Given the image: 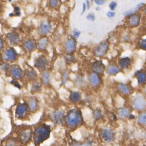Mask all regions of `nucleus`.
I'll return each instance as SVG.
<instances>
[{
	"label": "nucleus",
	"instance_id": "412c9836",
	"mask_svg": "<svg viewBox=\"0 0 146 146\" xmlns=\"http://www.w3.org/2000/svg\"><path fill=\"white\" fill-rule=\"evenodd\" d=\"M51 29L52 25L49 22H44L41 24L40 29H39V32H40L41 35H45L50 31Z\"/></svg>",
	"mask_w": 146,
	"mask_h": 146
},
{
	"label": "nucleus",
	"instance_id": "6e6552de",
	"mask_svg": "<svg viewBox=\"0 0 146 146\" xmlns=\"http://www.w3.org/2000/svg\"><path fill=\"white\" fill-rule=\"evenodd\" d=\"M106 66L101 60H96L92 63L91 65V69L93 72L96 73L99 75L103 74L106 71Z\"/></svg>",
	"mask_w": 146,
	"mask_h": 146
},
{
	"label": "nucleus",
	"instance_id": "e433bc0d",
	"mask_svg": "<svg viewBox=\"0 0 146 146\" xmlns=\"http://www.w3.org/2000/svg\"><path fill=\"white\" fill-rule=\"evenodd\" d=\"M68 78H69V74H68L67 71H65L63 72L62 77V84H65L66 81H67Z\"/></svg>",
	"mask_w": 146,
	"mask_h": 146
},
{
	"label": "nucleus",
	"instance_id": "9d476101",
	"mask_svg": "<svg viewBox=\"0 0 146 146\" xmlns=\"http://www.w3.org/2000/svg\"><path fill=\"white\" fill-rule=\"evenodd\" d=\"M116 87L119 93L124 96H129L132 92V88L129 84L123 82H119L116 84Z\"/></svg>",
	"mask_w": 146,
	"mask_h": 146
},
{
	"label": "nucleus",
	"instance_id": "cd10ccee",
	"mask_svg": "<svg viewBox=\"0 0 146 146\" xmlns=\"http://www.w3.org/2000/svg\"><path fill=\"white\" fill-rule=\"evenodd\" d=\"M70 99L74 103H77L81 99V95L78 92H73L70 95Z\"/></svg>",
	"mask_w": 146,
	"mask_h": 146
},
{
	"label": "nucleus",
	"instance_id": "ea45409f",
	"mask_svg": "<svg viewBox=\"0 0 146 146\" xmlns=\"http://www.w3.org/2000/svg\"><path fill=\"white\" fill-rule=\"evenodd\" d=\"M106 15L109 18H113L116 16V13H115V11H109L107 12Z\"/></svg>",
	"mask_w": 146,
	"mask_h": 146
},
{
	"label": "nucleus",
	"instance_id": "aec40b11",
	"mask_svg": "<svg viewBox=\"0 0 146 146\" xmlns=\"http://www.w3.org/2000/svg\"><path fill=\"white\" fill-rule=\"evenodd\" d=\"M27 106L29 110L32 112H35L38 109V101L35 97H32L27 101Z\"/></svg>",
	"mask_w": 146,
	"mask_h": 146
},
{
	"label": "nucleus",
	"instance_id": "8fccbe9b",
	"mask_svg": "<svg viewBox=\"0 0 146 146\" xmlns=\"http://www.w3.org/2000/svg\"><path fill=\"white\" fill-rule=\"evenodd\" d=\"M143 11H144V15L146 16V4H145V7H144V8L143 9Z\"/></svg>",
	"mask_w": 146,
	"mask_h": 146
},
{
	"label": "nucleus",
	"instance_id": "a878e982",
	"mask_svg": "<svg viewBox=\"0 0 146 146\" xmlns=\"http://www.w3.org/2000/svg\"><path fill=\"white\" fill-rule=\"evenodd\" d=\"M137 45L139 49L146 51V37H142L138 40Z\"/></svg>",
	"mask_w": 146,
	"mask_h": 146
},
{
	"label": "nucleus",
	"instance_id": "20e7f679",
	"mask_svg": "<svg viewBox=\"0 0 146 146\" xmlns=\"http://www.w3.org/2000/svg\"><path fill=\"white\" fill-rule=\"evenodd\" d=\"M110 48V44L108 40L104 41L97 46L94 50V54L96 57L102 58L106 56Z\"/></svg>",
	"mask_w": 146,
	"mask_h": 146
},
{
	"label": "nucleus",
	"instance_id": "f704fd0d",
	"mask_svg": "<svg viewBox=\"0 0 146 146\" xmlns=\"http://www.w3.org/2000/svg\"><path fill=\"white\" fill-rule=\"evenodd\" d=\"M86 19L90 21H95L96 19V16L94 12H90L86 16Z\"/></svg>",
	"mask_w": 146,
	"mask_h": 146
},
{
	"label": "nucleus",
	"instance_id": "c756f323",
	"mask_svg": "<svg viewBox=\"0 0 146 146\" xmlns=\"http://www.w3.org/2000/svg\"><path fill=\"white\" fill-rule=\"evenodd\" d=\"M138 122L141 125H146V112L143 113L139 116Z\"/></svg>",
	"mask_w": 146,
	"mask_h": 146
},
{
	"label": "nucleus",
	"instance_id": "39448f33",
	"mask_svg": "<svg viewBox=\"0 0 146 146\" xmlns=\"http://www.w3.org/2000/svg\"><path fill=\"white\" fill-rule=\"evenodd\" d=\"M19 141L23 144L29 142L32 137V130L30 128H26L19 131L18 133Z\"/></svg>",
	"mask_w": 146,
	"mask_h": 146
},
{
	"label": "nucleus",
	"instance_id": "2eb2a0df",
	"mask_svg": "<svg viewBox=\"0 0 146 146\" xmlns=\"http://www.w3.org/2000/svg\"><path fill=\"white\" fill-rule=\"evenodd\" d=\"M47 64H48V61L47 60V58L44 56H41L39 58H38L35 60L34 66H35L39 70L43 71L46 69Z\"/></svg>",
	"mask_w": 146,
	"mask_h": 146
},
{
	"label": "nucleus",
	"instance_id": "6ab92c4d",
	"mask_svg": "<svg viewBox=\"0 0 146 146\" xmlns=\"http://www.w3.org/2000/svg\"><path fill=\"white\" fill-rule=\"evenodd\" d=\"M76 48V41L75 39L71 38L68 40L65 44V49L67 53L71 54L74 52Z\"/></svg>",
	"mask_w": 146,
	"mask_h": 146
},
{
	"label": "nucleus",
	"instance_id": "ddd939ff",
	"mask_svg": "<svg viewBox=\"0 0 146 146\" xmlns=\"http://www.w3.org/2000/svg\"><path fill=\"white\" fill-rule=\"evenodd\" d=\"M17 53L13 48H9L4 51L3 58L5 61L13 62L17 58Z\"/></svg>",
	"mask_w": 146,
	"mask_h": 146
},
{
	"label": "nucleus",
	"instance_id": "f3484780",
	"mask_svg": "<svg viewBox=\"0 0 146 146\" xmlns=\"http://www.w3.org/2000/svg\"><path fill=\"white\" fill-rule=\"evenodd\" d=\"M50 118L53 123L57 124H61L64 120V115L60 110L53 111L50 115Z\"/></svg>",
	"mask_w": 146,
	"mask_h": 146
},
{
	"label": "nucleus",
	"instance_id": "5701e85b",
	"mask_svg": "<svg viewBox=\"0 0 146 146\" xmlns=\"http://www.w3.org/2000/svg\"><path fill=\"white\" fill-rule=\"evenodd\" d=\"M131 110L129 108H120L118 110V115L121 119H125L130 116Z\"/></svg>",
	"mask_w": 146,
	"mask_h": 146
},
{
	"label": "nucleus",
	"instance_id": "72a5a7b5",
	"mask_svg": "<svg viewBox=\"0 0 146 146\" xmlns=\"http://www.w3.org/2000/svg\"><path fill=\"white\" fill-rule=\"evenodd\" d=\"M94 118L96 120H99L100 119H101L102 117H103V112H102L101 110L99 109H96V110L94 111Z\"/></svg>",
	"mask_w": 146,
	"mask_h": 146
},
{
	"label": "nucleus",
	"instance_id": "58836bf2",
	"mask_svg": "<svg viewBox=\"0 0 146 146\" xmlns=\"http://www.w3.org/2000/svg\"><path fill=\"white\" fill-rule=\"evenodd\" d=\"M94 2L97 6H100L105 4L107 2V0H94Z\"/></svg>",
	"mask_w": 146,
	"mask_h": 146
},
{
	"label": "nucleus",
	"instance_id": "dca6fc26",
	"mask_svg": "<svg viewBox=\"0 0 146 146\" xmlns=\"http://www.w3.org/2000/svg\"><path fill=\"white\" fill-rule=\"evenodd\" d=\"M115 135L110 129H105L101 132V138L105 142H111L114 139Z\"/></svg>",
	"mask_w": 146,
	"mask_h": 146
},
{
	"label": "nucleus",
	"instance_id": "c03bdc74",
	"mask_svg": "<svg viewBox=\"0 0 146 146\" xmlns=\"http://www.w3.org/2000/svg\"><path fill=\"white\" fill-rule=\"evenodd\" d=\"M11 83L12 84H13L14 86H15V87H17V88H18V89H21V86H20V84H19L18 82H17L15 80H12L11 81Z\"/></svg>",
	"mask_w": 146,
	"mask_h": 146
},
{
	"label": "nucleus",
	"instance_id": "473e14b6",
	"mask_svg": "<svg viewBox=\"0 0 146 146\" xmlns=\"http://www.w3.org/2000/svg\"><path fill=\"white\" fill-rule=\"evenodd\" d=\"M145 6V4L144 3H139L133 9L135 13H139L141 10H143Z\"/></svg>",
	"mask_w": 146,
	"mask_h": 146
},
{
	"label": "nucleus",
	"instance_id": "5fc2aeb1",
	"mask_svg": "<svg viewBox=\"0 0 146 146\" xmlns=\"http://www.w3.org/2000/svg\"><path fill=\"white\" fill-rule=\"evenodd\" d=\"M1 61H2V58L1 56H0V62H1Z\"/></svg>",
	"mask_w": 146,
	"mask_h": 146
},
{
	"label": "nucleus",
	"instance_id": "7ed1b4c3",
	"mask_svg": "<svg viewBox=\"0 0 146 146\" xmlns=\"http://www.w3.org/2000/svg\"><path fill=\"white\" fill-rule=\"evenodd\" d=\"M132 108L138 111H141L146 109V99L144 96L137 95H136L132 100Z\"/></svg>",
	"mask_w": 146,
	"mask_h": 146
},
{
	"label": "nucleus",
	"instance_id": "9b49d317",
	"mask_svg": "<svg viewBox=\"0 0 146 146\" xmlns=\"http://www.w3.org/2000/svg\"><path fill=\"white\" fill-rule=\"evenodd\" d=\"M89 82L90 86L94 88H97L101 84V79L99 74L92 72L89 75Z\"/></svg>",
	"mask_w": 146,
	"mask_h": 146
},
{
	"label": "nucleus",
	"instance_id": "603ef678",
	"mask_svg": "<svg viewBox=\"0 0 146 146\" xmlns=\"http://www.w3.org/2000/svg\"><path fill=\"white\" fill-rule=\"evenodd\" d=\"M20 15H21L20 12H17L15 13V15H17V16H19Z\"/></svg>",
	"mask_w": 146,
	"mask_h": 146
},
{
	"label": "nucleus",
	"instance_id": "c85d7f7f",
	"mask_svg": "<svg viewBox=\"0 0 146 146\" xmlns=\"http://www.w3.org/2000/svg\"><path fill=\"white\" fill-rule=\"evenodd\" d=\"M49 73L48 72H44L43 73L41 77V81L44 85L47 86L49 84Z\"/></svg>",
	"mask_w": 146,
	"mask_h": 146
},
{
	"label": "nucleus",
	"instance_id": "7c9ffc66",
	"mask_svg": "<svg viewBox=\"0 0 146 146\" xmlns=\"http://www.w3.org/2000/svg\"><path fill=\"white\" fill-rule=\"evenodd\" d=\"M41 84L38 82H34L32 86L31 92L32 93H36V92H38L41 90Z\"/></svg>",
	"mask_w": 146,
	"mask_h": 146
},
{
	"label": "nucleus",
	"instance_id": "423d86ee",
	"mask_svg": "<svg viewBox=\"0 0 146 146\" xmlns=\"http://www.w3.org/2000/svg\"><path fill=\"white\" fill-rule=\"evenodd\" d=\"M141 21V16L139 13H134L127 18V25L130 29L138 27Z\"/></svg>",
	"mask_w": 146,
	"mask_h": 146
},
{
	"label": "nucleus",
	"instance_id": "a18cd8bd",
	"mask_svg": "<svg viewBox=\"0 0 146 146\" xmlns=\"http://www.w3.org/2000/svg\"><path fill=\"white\" fill-rule=\"evenodd\" d=\"M122 40L124 42H129V41H130V36L129 35V34H125V35H124Z\"/></svg>",
	"mask_w": 146,
	"mask_h": 146
},
{
	"label": "nucleus",
	"instance_id": "4468645a",
	"mask_svg": "<svg viewBox=\"0 0 146 146\" xmlns=\"http://www.w3.org/2000/svg\"><path fill=\"white\" fill-rule=\"evenodd\" d=\"M28 106L25 103L19 104L15 110V115L18 118H24L28 111Z\"/></svg>",
	"mask_w": 146,
	"mask_h": 146
},
{
	"label": "nucleus",
	"instance_id": "1a4fd4ad",
	"mask_svg": "<svg viewBox=\"0 0 146 146\" xmlns=\"http://www.w3.org/2000/svg\"><path fill=\"white\" fill-rule=\"evenodd\" d=\"M135 77L137 81L138 84L140 86L146 85V69H141L135 74Z\"/></svg>",
	"mask_w": 146,
	"mask_h": 146
},
{
	"label": "nucleus",
	"instance_id": "09e8293b",
	"mask_svg": "<svg viewBox=\"0 0 146 146\" xmlns=\"http://www.w3.org/2000/svg\"><path fill=\"white\" fill-rule=\"evenodd\" d=\"M14 10L15 11H16V12H19V8L18 7H14Z\"/></svg>",
	"mask_w": 146,
	"mask_h": 146
},
{
	"label": "nucleus",
	"instance_id": "f257e3e1",
	"mask_svg": "<svg viewBox=\"0 0 146 146\" xmlns=\"http://www.w3.org/2000/svg\"><path fill=\"white\" fill-rule=\"evenodd\" d=\"M82 122V115L80 110H71L65 118V123L68 127L74 129L80 125Z\"/></svg>",
	"mask_w": 146,
	"mask_h": 146
},
{
	"label": "nucleus",
	"instance_id": "393cba45",
	"mask_svg": "<svg viewBox=\"0 0 146 146\" xmlns=\"http://www.w3.org/2000/svg\"><path fill=\"white\" fill-rule=\"evenodd\" d=\"M48 44V39L47 38H43L40 40L38 44V48L39 50H44Z\"/></svg>",
	"mask_w": 146,
	"mask_h": 146
},
{
	"label": "nucleus",
	"instance_id": "a19ab883",
	"mask_svg": "<svg viewBox=\"0 0 146 146\" xmlns=\"http://www.w3.org/2000/svg\"><path fill=\"white\" fill-rule=\"evenodd\" d=\"M58 0H49V6L50 7H55L57 6Z\"/></svg>",
	"mask_w": 146,
	"mask_h": 146
},
{
	"label": "nucleus",
	"instance_id": "c9c22d12",
	"mask_svg": "<svg viewBox=\"0 0 146 146\" xmlns=\"http://www.w3.org/2000/svg\"><path fill=\"white\" fill-rule=\"evenodd\" d=\"M117 6H118V4L115 1H111L109 5V7L111 11H115Z\"/></svg>",
	"mask_w": 146,
	"mask_h": 146
},
{
	"label": "nucleus",
	"instance_id": "4c0bfd02",
	"mask_svg": "<svg viewBox=\"0 0 146 146\" xmlns=\"http://www.w3.org/2000/svg\"><path fill=\"white\" fill-rule=\"evenodd\" d=\"M1 69L4 72H7L9 69H11V66H10L8 63H4L1 66Z\"/></svg>",
	"mask_w": 146,
	"mask_h": 146
},
{
	"label": "nucleus",
	"instance_id": "864d4df0",
	"mask_svg": "<svg viewBox=\"0 0 146 146\" xmlns=\"http://www.w3.org/2000/svg\"><path fill=\"white\" fill-rule=\"evenodd\" d=\"M144 97H145V99H146V87H145V88L144 89Z\"/></svg>",
	"mask_w": 146,
	"mask_h": 146
},
{
	"label": "nucleus",
	"instance_id": "f03ea898",
	"mask_svg": "<svg viewBox=\"0 0 146 146\" xmlns=\"http://www.w3.org/2000/svg\"><path fill=\"white\" fill-rule=\"evenodd\" d=\"M50 133V126L46 124L36 127L33 132V141L36 145H40L43 141L48 138Z\"/></svg>",
	"mask_w": 146,
	"mask_h": 146
},
{
	"label": "nucleus",
	"instance_id": "f8f14e48",
	"mask_svg": "<svg viewBox=\"0 0 146 146\" xmlns=\"http://www.w3.org/2000/svg\"><path fill=\"white\" fill-rule=\"evenodd\" d=\"M105 72L109 76H115L122 72V70H121L117 63L111 62L107 66Z\"/></svg>",
	"mask_w": 146,
	"mask_h": 146
},
{
	"label": "nucleus",
	"instance_id": "37998d69",
	"mask_svg": "<svg viewBox=\"0 0 146 146\" xmlns=\"http://www.w3.org/2000/svg\"><path fill=\"white\" fill-rule=\"evenodd\" d=\"M73 34H74V36L75 38H79L80 35H81V32L78 30V29H74V31H73Z\"/></svg>",
	"mask_w": 146,
	"mask_h": 146
},
{
	"label": "nucleus",
	"instance_id": "2f4dec72",
	"mask_svg": "<svg viewBox=\"0 0 146 146\" xmlns=\"http://www.w3.org/2000/svg\"><path fill=\"white\" fill-rule=\"evenodd\" d=\"M6 146H18V141L15 138H10L6 141Z\"/></svg>",
	"mask_w": 146,
	"mask_h": 146
},
{
	"label": "nucleus",
	"instance_id": "49530a36",
	"mask_svg": "<svg viewBox=\"0 0 146 146\" xmlns=\"http://www.w3.org/2000/svg\"><path fill=\"white\" fill-rule=\"evenodd\" d=\"M87 9V7H86V3H84L83 4H82V12H81V15H82L83 13H84V12H86Z\"/></svg>",
	"mask_w": 146,
	"mask_h": 146
},
{
	"label": "nucleus",
	"instance_id": "3c124183",
	"mask_svg": "<svg viewBox=\"0 0 146 146\" xmlns=\"http://www.w3.org/2000/svg\"><path fill=\"white\" fill-rule=\"evenodd\" d=\"M96 11H100V9H101V8L100 7V6H97L96 7Z\"/></svg>",
	"mask_w": 146,
	"mask_h": 146
},
{
	"label": "nucleus",
	"instance_id": "79ce46f5",
	"mask_svg": "<svg viewBox=\"0 0 146 146\" xmlns=\"http://www.w3.org/2000/svg\"><path fill=\"white\" fill-rule=\"evenodd\" d=\"M66 60L67 61V62H69V63L70 62H74L75 61V57L73 56V55H70V54H69V55H67V56H66Z\"/></svg>",
	"mask_w": 146,
	"mask_h": 146
},
{
	"label": "nucleus",
	"instance_id": "0eeeda50",
	"mask_svg": "<svg viewBox=\"0 0 146 146\" xmlns=\"http://www.w3.org/2000/svg\"><path fill=\"white\" fill-rule=\"evenodd\" d=\"M117 64L122 71L130 69L132 66V59L129 56L119 58L117 61Z\"/></svg>",
	"mask_w": 146,
	"mask_h": 146
},
{
	"label": "nucleus",
	"instance_id": "b1692460",
	"mask_svg": "<svg viewBox=\"0 0 146 146\" xmlns=\"http://www.w3.org/2000/svg\"><path fill=\"white\" fill-rule=\"evenodd\" d=\"M23 46L26 50L29 52H32L36 47V42L32 40H29L24 43Z\"/></svg>",
	"mask_w": 146,
	"mask_h": 146
},
{
	"label": "nucleus",
	"instance_id": "de8ad7c7",
	"mask_svg": "<svg viewBox=\"0 0 146 146\" xmlns=\"http://www.w3.org/2000/svg\"><path fill=\"white\" fill-rule=\"evenodd\" d=\"M3 41L2 40V39L0 38V52L1 51V50L3 49Z\"/></svg>",
	"mask_w": 146,
	"mask_h": 146
},
{
	"label": "nucleus",
	"instance_id": "4be33fe9",
	"mask_svg": "<svg viewBox=\"0 0 146 146\" xmlns=\"http://www.w3.org/2000/svg\"><path fill=\"white\" fill-rule=\"evenodd\" d=\"M7 38L9 40V42L13 45H17L20 41L19 36L16 32H11L7 34Z\"/></svg>",
	"mask_w": 146,
	"mask_h": 146
},
{
	"label": "nucleus",
	"instance_id": "bb28decb",
	"mask_svg": "<svg viewBox=\"0 0 146 146\" xmlns=\"http://www.w3.org/2000/svg\"><path fill=\"white\" fill-rule=\"evenodd\" d=\"M26 76L29 80H34L36 78L37 74L36 72L34 70H27L26 72Z\"/></svg>",
	"mask_w": 146,
	"mask_h": 146
},
{
	"label": "nucleus",
	"instance_id": "a211bd4d",
	"mask_svg": "<svg viewBox=\"0 0 146 146\" xmlns=\"http://www.w3.org/2000/svg\"><path fill=\"white\" fill-rule=\"evenodd\" d=\"M10 73L12 77L15 80H19L22 78L23 76V72L20 67L17 66H13L11 67Z\"/></svg>",
	"mask_w": 146,
	"mask_h": 146
},
{
	"label": "nucleus",
	"instance_id": "4d7b16f0",
	"mask_svg": "<svg viewBox=\"0 0 146 146\" xmlns=\"http://www.w3.org/2000/svg\"><path fill=\"white\" fill-rule=\"evenodd\" d=\"M90 1H91L92 2H94V0H90Z\"/></svg>",
	"mask_w": 146,
	"mask_h": 146
},
{
	"label": "nucleus",
	"instance_id": "6e6d98bb",
	"mask_svg": "<svg viewBox=\"0 0 146 146\" xmlns=\"http://www.w3.org/2000/svg\"><path fill=\"white\" fill-rule=\"evenodd\" d=\"M145 67H146V59H145Z\"/></svg>",
	"mask_w": 146,
	"mask_h": 146
}]
</instances>
